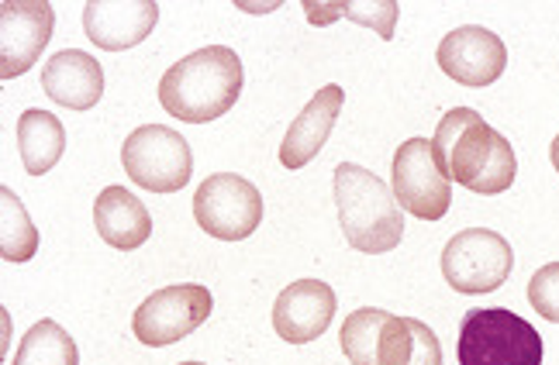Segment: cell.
<instances>
[{"label":"cell","mask_w":559,"mask_h":365,"mask_svg":"<svg viewBox=\"0 0 559 365\" xmlns=\"http://www.w3.org/2000/svg\"><path fill=\"white\" fill-rule=\"evenodd\" d=\"M436 166L449 177L480 197H498L514 183L519 162L508 138L490 127L473 107H453L432 135Z\"/></svg>","instance_id":"obj_1"},{"label":"cell","mask_w":559,"mask_h":365,"mask_svg":"<svg viewBox=\"0 0 559 365\" xmlns=\"http://www.w3.org/2000/svg\"><path fill=\"white\" fill-rule=\"evenodd\" d=\"M242 59L228 46H207L169 66L159 80V104L187 124L228 114L242 94Z\"/></svg>","instance_id":"obj_2"},{"label":"cell","mask_w":559,"mask_h":365,"mask_svg":"<svg viewBox=\"0 0 559 365\" xmlns=\"http://www.w3.org/2000/svg\"><path fill=\"white\" fill-rule=\"evenodd\" d=\"M335 186V207H338V224L346 242L356 252L383 255L394 252L404 239V218L401 204L394 200L391 186L370 169L356 162H338L332 173Z\"/></svg>","instance_id":"obj_3"},{"label":"cell","mask_w":559,"mask_h":365,"mask_svg":"<svg viewBox=\"0 0 559 365\" xmlns=\"http://www.w3.org/2000/svg\"><path fill=\"white\" fill-rule=\"evenodd\" d=\"M460 365H543V334L508 307L466 311L460 325Z\"/></svg>","instance_id":"obj_4"},{"label":"cell","mask_w":559,"mask_h":365,"mask_svg":"<svg viewBox=\"0 0 559 365\" xmlns=\"http://www.w3.org/2000/svg\"><path fill=\"white\" fill-rule=\"evenodd\" d=\"M128 180L148 193H177L193 177V156L183 135L166 124H142L121 145Z\"/></svg>","instance_id":"obj_5"},{"label":"cell","mask_w":559,"mask_h":365,"mask_svg":"<svg viewBox=\"0 0 559 365\" xmlns=\"http://www.w3.org/2000/svg\"><path fill=\"white\" fill-rule=\"evenodd\" d=\"M514 269V252L504 234L490 228H466L442 248V276L456 293L477 296L493 293L508 283Z\"/></svg>","instance_id":"obj_6"},{"label":"cell","mask_w":559,"mask_h":365,"mask_svg":"<svg viewBox=\"0 0 559 365\" xmlns=\"http://www.w3.org/2000/svg\"><path fill=\"white\" fill-rule=\"evenodd\" d=\"M193 218L218 242H242L263 221V197L246 177L214 173L193 193Z\"/></svg>","instance_id":"obj_7"},{"label":"cell","mask_w":559,"mask_h":365,"mask_svg":"<svg viewBox=\"0 0 559 365\" xmlns=\"http://www.w3.org/2000/svg\"><path fill=\"white\" fill-rule=\"evenodd\" d=\"M391 186L394 200L421 221H442L449 214V204H453V183L436 166L428 138H407L404 145H397Z\"/></svg>","instance_id":"obj_8"},{"label":"cell","mask_w":559,"mask_h":365,"mask_svg":"<svg viewBox=\"0 0 559 365\" xmlns=\"http://www.w3.org/2000/svg\"><path fill=\"white\" fill-rule=\"evenodd\" d=\"M211 307H214V300L201 283L166 287V290H156L148 300H142L132 317V331L148 349L174 345V341H183L187 334H193L204 325L211 317Z\"/></svg>","instance_id":"obj_9"},{"label":"cell","mask_w":559,"mask_h":365,"mask_svg":"<svg viewBox=\"0 0 559 365\" xmlns=\"http://www.w3.org/2000/svg\"><path fill=\"white\" fill-rule=\"evenodd\" d=\"M342 355L353 365H407L412 362V325L380 307L353 311L342 320Z\"/></svg>","instance_id":"obj_10"},{"label":"cell","mask_w":559,"mask_h":365,"mask_svg":"<svg viewBox=\"0 0 559 365\" xmlns=\"http://www.w3.org/2000/svg\"><path fill=\"white\" fill-rule=\"evenodd\" d=\"M52 4L46 0H4L0 4V76H25L52 38Z\"/></svg>","instance_id":"obj_11"},{"label":"cell","mask_w":559,"mask_h":365,"mask_svg":"<svg viewBox=\"0 0 559 365\" xmlns=\"http://www.w3.org/2000/svg\"><path fill=\"white\" fill-rule=\"evenodd\" d=\"M439 70L463 87H490L508 70V49L501 35L480 25H463L439 41Z\"/></svg>","instance_id":"obj_12"},{"label":"cell","mask_w":559,"mask_h":365,"mask_svg":"<svg viewBox=\"0 0 559 365\" xmlns=\"http://www.w3.org/2000/svg\"><path fill=\"white\" fill-rule=\"evenodd\" d=\"M159 4L153 0H91L83 4V32L97 49L124 52L153 35Z\"/></svg>","instance_id":"obj_13"},{"label":"cell","mask_w":559,"mask_h":365,"mask_svg":"<svg viewBox=\"0 0 559 365\" xmlns=\"http://www.w3.org/2000/svg\"><path fill=\"white\" fill-rule=\"evenodd\" d=\"M335 320V290L321 279H297L280 290L273 304V328L290 345H308Z\"/></svg>","instance_id":"obj_14"},{"label":"cell","mask_w":559,"mask_h":365,"mask_svg":"<svg viewBox=\"0 0 559 365\" xmlns=\"http://www.w3.org/2000/svg\"><path fill=\"white\" fill-rule=\"evenodd\" d=\"M342 100H346V90H342L338 83H329V87H321L308 100L305 111L294 118L284 145H280V162H284L290 173L294 169H305L321 148H325L335 127V118L342 114Z\"/></svg>","instance_id":"obj_15"},{"label":"cell","mask_w":559,"mask_h":365,"mask_svg":"<svg viewBox=\"0 0 559 365\" xmlns=\"http://www.w3.org/2000/svg\"><path fill=\"white\" fill-rule=\"evenodd\" d=\"M41 90H46L59 107L91 111V107L104 97V70L91 52L62 49L41 66Z\"/></svg>","instance_id":"obj_16"},{"label":"cell","mask_w":559,"mask_h":365,"mask_svg":"<svg viewBox=\"0 0 559 365\" xmlns=\"http://www.w3.org/2000/svg\"><path fill=\"white\" fill-rule=\"evenodd\" d=\"M94 224L100 239L118 252H135L153 234V218L145 204L124 186H107L94 200Z\"/></svg>","instance_id":"obj_17"},{"label":"cell","mask_w":559,"mask_h":365,"mask_svg":"<svg viewBox=\"0 0 559 365\" xmlns=\"http://www.w3.org/2000/svg\"><path fill=\"white\" fill-rule=\"evenodd\" d=\"M17 153L25 162V173L46 177L67 153V127L56 114L32 107L17 118Z\"/></svg>","instance_id":"obj_18"},{"label":"cell","mask_w":559,"mask_h":365,"mask_svg":"<svg viewBox=\"0 0 559 365\" xmlns=\"http://www.w3.org/2000/svg\"><path fill=\"white\" fill-rule=\"evenodd\" d=\"M11 365H80V352L67 328H59L56 320H38L21 338Z\"/></svg>","instance_id":"obj_19"},{"label":"cell","mask_w":559,"mask_h":365,"mask_svg":"<svg viewBox=\"0 0 559 365\" xmlns=\"http://www.w3.org/2000/svg\"><path fill=\"white\" fill-rule=\"evenodd\" d=\"M38 252V228L11 186H0V255L4 263H28Z\"/></svg>","instance_id":"obj_20"},{"label":"cell","mask_w":559,"mask_h":365,"mask_svg":"<svg viewBox=\"0 0 559 365\" xmlns=\"http://www.w3.org/2000/svg\"><path fill=\"white\" fill-rule=\"evenodd\" d=\"M305 11L311 25H329L335 17H349L356 25L373 28L383 41L394 38V25H397V0H380V4H356V0H338V4H314V0H305Z\"/></svg>","instance_id":"obj_21"},{"label":"cell","mask_w":559,"mask_h":365,"mask_svg":"<svg viewBox=\"0 0 559 365\" xmlns=\"http://www.w3.org/2000/svg\"><path fill=\"white\" fill-rule=\"evenodd\" d=\"M528 304L535 307V314L559 325V263L543 266L528 279Z\"/></svg>","instance_id":"obj_22"},{"label":"cell","mask_w":559,"mask_h":365,"mask_svg":"<svg viewBox=\"0 0 559 365\" xmlns=\"http://www.w3.org/2000/svg\"><path fill=\"white\" fill-rule=\"evenodd\" d=\"M407 325H412V362L407 365H442V345L436 331L415 317H407Z\"/></svg>","instance_id":"obj_23"},{"label":"cell","mask_w":559,"mask_h":365,"mask_svg":"<svg viewBox=\"0 0 559 365\" xmlns=\"http://www.w3.org/2000/svg\"><path fill=\"white\" fill-rule=\"evenodd\" d=\"M549 159H552L556 173H559V135H556V138H552V145H549Z\"/></svg>","instance_id":"obj_24"},{"label":"cell","mask_w":559,"mask_h":365,"mask_svg":"<svg viewBox=\"0 0 559 365\" xmlns=\"http://www.w3.org/2000/svg\"><path fill=\"white\" fill-rule=\"evenodd\" d=\"M180 365H204V362H180Z\"/></svg>","instance_id":"obj_25"}]
</instances>
